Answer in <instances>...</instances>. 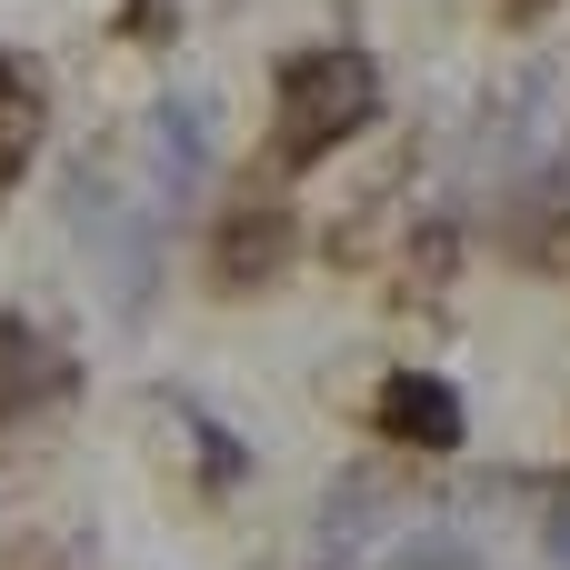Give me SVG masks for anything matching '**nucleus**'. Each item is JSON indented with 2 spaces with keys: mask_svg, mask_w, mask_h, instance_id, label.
<instances>
[{
  "mask_svg": "<svg viewBox=\"0 0 570 570\" xmlns=\"http://www.w3.org/2000/svg\"><path fill=\"white\" fill-rule=\"evenodd\" d=\"M160 160H170L160 180L190 190V170H200V120H190V110H160Z\"/></svg>",
  "mask_w": 570,
  "mask_h": 570,
  "instance_id": "nucleus-6",
  "label": "nucleus"
},
{
  "mask_svg": "<svg viewBox=\"0 0 570 570\" xmlns=\"http://www.w3.org/2000/svg\"><path fill=\"white\" fill-rule=\"evenodd\" d=\"M381 431L391 441H411V451H461V391L451 381H431V371H391L381 381Z\"/></svg>",
  "mask_w": 570,
  "mask_h": 570,
  "instance_id": "nucleus-2",
  "label": "nucleus"
},
{
  "mask_svg": "<svg viewBox=\"0 0 570 570\" xmlns=\"http://www.w3.org/2000/svg\"><path fill=\"white\" fill-rule=\"evenodd\" d=\"M60 381V361L40 351V331L20 321V311H0V421H20V411H40V391Z\"/></svg>",
  "mask_w": 570,
  "mask_h": 570,
  "instance_id": "nucleus-4",
  "label": "nucleus"
},
{
  "mask_svg": "<svg viewBox=\"0 0 570 570\" xmlns=\"http://www.w3.org/2000/svg\"><path fill=\"white\" fill-rule=\"evenodd\" d=\"M281 250H291V220H281V210H230V220H220V261H210V271H220V291H250V281H271V271H281Z\"/></svg>",
  "mask_w": 570,
  "mask_h": 570,
  "instance_id": "nucleus-3",
  "label": "nucleus"
},
{
  "mask_svg": "<svg viewBox=\"0 0 570 570\" xmlns=\"http://www.w3.org/2000/svg\"><path fill=\"white\" fill-rule=\"evenodd\" d=\"M511 10H521V20H541V10H551V0H511Z\"/></svg>",
  "mask_w": 570,
  "mask_h": 570,
  "instance_id": "nucleus-8",
  "label": "nucleus"
},
{
  "mask_svg": "<svg viewBox=\"0 0 570 570\" xmlns=\"http://www.w3.org/2000/svg\"><path fill=\"white\" fill-rule=\"evenodd\" d=\"M371 120H381V60H371V50L321 40V50H291V60H281V110H271V150H281V170L331 160V150L361 140Z\"/></svg>",
  "mask_w": 570,
  "mask_h": 570,
  "instance_id": "nucleus-1",
  "label": "nucleus"
},
{
  "mask_svg": "<svg viewBox=\"0 0 570 570\" xmlns=\"http://www.w3.org/2000/svg\"><path fill=\"white\" fill-rule=\"evenodd\" d=\"M551 561L570 570V511H561V521H551Z\"/></svg>",
  "mask_w": 570,
  "mask_h": 570,
  "instance_id": "nucleus-7",
  "label": "nucleus"
},
{
  "mask_svg": "<svg viewBox=\"0 0 570 570\" xmlns=\"http://www.w3.org/2000/svg\"><path fill=\"white\" fill-rule=\"evenodd\" d=\"M30 150H40V80L0 50V180H20Z\"/></svg>",
  "mask_w": 570,
  "mask_h": 570,
  "instance_id": "nucleus-5",
  "label": "nucleus"
}]
</instances>
